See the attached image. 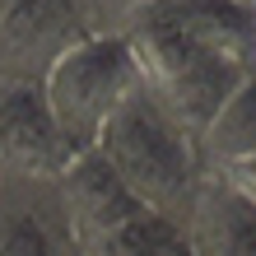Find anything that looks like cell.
I'll return each mask as SVG.
<instances>
[{
    "instance_id": "cell-1",
    "label": "cell",
    "mask_w": 256,
    "mask_h": 256,
    "mask_svg": "<svg viewBox=\"0 0 256 256\" xmlns=\"http://www.w3.org/2000/svg\"><path fill=\"white\" fill-rule=\"evenodd\" d=\"M98 154L122 177V186L140 200L149 214L182 228L196 191L205 182V163L196 154V140L158 108L144 88L112 112V122L98 135Z\"/></svg>"
},
{
    "instance_id": "cell-2",
    "label": "cell",
    "mask_w": 256,
    "mask_h": 256,
    "mask_svg": "<svg viewBox=\"0 0 256 256\" xmlns=\"http://www.w3.org/2000/svg\"><path fill=\"white\" fill-rule=\"evenodd\" d=\"M130 61H135V74H140V88L158 102L163 112L182 126L191 140L200 135V126L219 112V102L233 94L242 80H252L247 70L228 66L224 56L196 47V42L168 19V10L158 0H149L122 24Z\"/></svg>"
},
{
    "instance_id": "cell-3",
    "label": "cell",
    "mask_w": 256,
    "mask_h": 256,
    "mask_svg": "<svg viewBox=\"0 0 256 256\" xmlns=\"http://www.w3.org/2000/svg\"><path fill=\"white\" fill-rule=\"evenodd\" d=\"M38 88H42V102H47L56 130L80 154V149L98 144L112 112L140 88V74H135V61L116 33H94V38L74 42L61 61L42 74Z\"/></svg>"
},
{
    "instance_id": "cell-4",
    "label": "cell",
    "mask_w": 256,
    "mask_h": 256,
    "mask_svg": "<svg viewBox=\"0 0 256 256\" xmlns=\"http://www.w3.org/2000/svg\"><path fill=\"white\" fill-rule=\"evenodd\" d=\"M94 33L84 0H10L0 10V84H42L74 42Z\"/></svg>"
},
{
    "instance_id": "cell-5",
    "label": "cell",
    "mask_w": 256,
    "mask_h": 256,
    "mask_svg": "<svg viewBox=\"0 0 256 256\" xmlns=\"http://www.w3.org/2000/svg\"><path fill=\"white\" fill-rule=\"evenodd\" d=\"M74 158L38 84H0V168L19 182H56Z\"/></svg>"
},
{
    "instance_id": "cell-6",
    "label": "cell",
    "mask_w": 256,
    "mask_h": 256,
    "mask_svg": "<svg viewBox=\"0 0 256 256\" xmlns=\"http://www.w3.org/2000/svg\"><path fill=\"white\" fill-rule=\"evenodd\" d=\"M0 256H80L56 182H0Z\"/></svg>"
},
{
    "instance_id": "cell-7",
    "label": "cell",
    "mask_w": 256,
    "mask_h": 256,
    "mask_svg": "<svg viewBox=\"0 0 256 256\" xmlns=\"http://www.w3.org/2000/svg\"><path fill=\"white\" fill-rule=\"evenodd\" d=\"M177 233L191 256H256V200L228 177L205 172Z\"/></svg>"
},
{
    "instance_id": "cell-8",
    "label": "cell",
    "mask_w": 256,
    "mask_h": 256,
    "mask_svg": "<svg viewBox=\"0 0 256 256\" xmlns=\"http://www.w3.org/2000/svg\"><path fill=\"white\" fill-rule=\"evenodd\" d=\"M56 196H61V205H66V219H70V228L74 238H94V233H108L116 228V224H126L130 214H140V200L122 186V177H116L108 168V158L98 154V149H80L61 177H56Z\"/></svg>"
},
{
    "instance_id": "cell-9",
    "label": "cell",
    "mask_w": 256,
    "mask_h": 256,
    "mask_svg": "<svg viewBox=\"0 0 256 256\" xmlns=\"http://www.w3.org/2000/svg\"><path fill=\"white\" fill-rule=\"evenodd\" d=\"M196 47L256 74V14L242 0H158Z\"/></svg>"
},
{
    "instance_id": "cell-10",
    "label": "cell",
    "mask_w": 256,
    "mask_h": 256,
    "mask_svg": "<svg viewBox=\"0 0 256 256\" xmlns=\"http://www.w3.org/2000/svg\"><path fill=\"white\" fill-rule=\"evenodd\" d=\"M196 154H200L205 172H224V177L256 158V74L238 84L219 102V112L200 126Z\"/></svg>"
},
{
    "instance_id": "cell-11",
    "label": "cell",
    "mask_w": 256,
    "mask_h": 256,
    "mask_svg": "<svg viewBox=\"0 0 256 256\" xmlns=\"http://www.w3.org/2000/svg\"><path fill=\"white\" fill-rule=\"evenodd\" d=\"M177 242H182L177 224L140 210V214H130L126 224H116V228L84 238V242H80V256H172Z\"/></svg>"
},
{
    "instance_id": "cell-12",
    "label": "cell",
    "mask_w": 256,
    "mask_h": 256,
    "mask_svg": "<svg viewBox=\"0 0 256 256\" xmlns=\"http://www.w3.org/2000/svg\"><path fill=\"white\" fill-rule=\"evenodd\" d=\"M84 5H88V19H94L98 33H122V24L149 0H84Z\"/></svg>"
},
{
    "instance_id": "cell-13",
    "label": "cell",
    "mask_w": 256,
    "mask_h": 256,
    "mask_svg": "<svg viewBox=\"0 0 256 256\" xmlns=\"http://www.w3.org/2000/svg\"><path fill=\"white\" fill-rule=\"evenodd\" d=\"M219 177H224V172H219ZM228 182H233V186H242L252 200H256V158H252V163H242L238 172H228Z\"/></svg>"
},
{
    "instance_id": "cell-14",
    "label": "cell",
    "mask_w": 256,
    "mask_h": 256,
    "mask_svg": "<svg viewBox=\"0 0 256 256\" xmlns=\"http://www.w3.org/2000/svg\"><path fill=\"white\" fill-rule=\"evenodd\" d=\"M172 256H191V252H186V242H177V252H172Z\"/></svg>"
},
{
    "instance_id": "cell-15",
    "label": "cell",
    "mask_w": 256,
    "mask_h": 256,
    "mask_svg": "<svg viewBox=\"0 0 256 256\" xmlns=\"http://www.w3.org/2000/svg\"><path fill=\"white\" fill-rule=\"evenodd\" d=\"M242 5H247V10H252V14H256V0H242Z\"/></svg>"
},
{
    "instance_id": "cell-16",
    "label": "cell",
    "mask_w": 256,
    "mask_h": 256,
    "mask_svg": "<svg viewBox=\"0 0 256 256\" xmlns=\"http://www.w3.org/2000/svg\"><path fill=\"white\" fill-rule=\"evenodd\" d=\"M0 182H5V168H0Z\"/></svg>"
}]
</instances>
